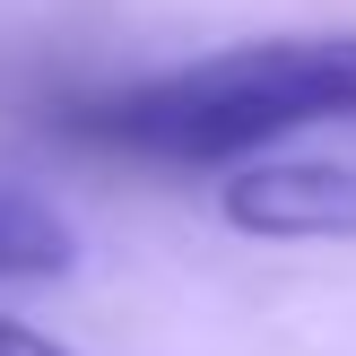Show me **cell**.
Segmentation results:
<instances>
[{"label":"cell","mask_w":356,"mask_h":356,"mask_svg":"<svg viewBox=\"0 0 356 356\" xmlns=\"http://www.w3.org/2000/svg\"><path fill=\"white\" fill-rule=\"evenodd\" d=\"M313 122H356V35H270L70 104V131L148 165H235Z\"/></svg>","instance_id":"6da1fadb"},{"label":"cell","mask_w":356,"mask_h":356,"mask_svg":"<svg viewBox=\"0 0 356 356\" xmlns=\"http://www.w3.org/2000/svg\"><path fill=\"white\" fill-rule=\"evenodd\" d=\"M226 226L261 243H356V165L322 156H252L226 174Z\"/></svg>","instance_id":"7a4b0ae2"},{"label":"cell","mask_w":356,"mask_h":356,"mask_svg":"<svg viewBox=\"0 0 356 356\" xmlns=\"http://www.w3.org/2000/svg\"><path fill=\"white\" fill-rule=\"evenodd\" d=\"M70 261H79V243H70V226L52 218L35 191L0 183V278H61Z\"/></svg>","instance_id":"3957f363"},{"label":"cell","mask_w":356,"mask_h":356,"mask_svg":"<svg viewBox=\"0 0 356 356\" xmlns=\"http://www.w3.org/2000/svg\"><path fill=\"white\" fill-rule=\"evenodd\" d=\"M0 356H70V348H52L44 330H26V322H0Z\"/></svg>","instance_id":"277c9868"}]
</instances>
